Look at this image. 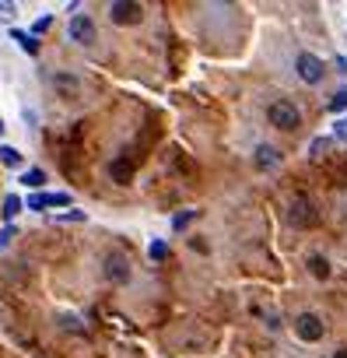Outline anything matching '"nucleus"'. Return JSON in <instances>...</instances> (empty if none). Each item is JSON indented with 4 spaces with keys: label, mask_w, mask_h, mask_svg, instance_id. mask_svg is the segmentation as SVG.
Listing matches in <instances>:
<instances>
[{
    "label": "nucleus",
    "mask_w": 347,
    "mask_h": 358,
    "mask_svg": "<svg viewBox=\"0 0 347 358\" xmlns=\"http://www.w3.org/2000/svg\"><path fill=\"white\" fill-rule=\"evenodd\" d=\"M267 120H270L277 130H298V123H302V113L295 109V102H288V99H277V102H270V109H267Z\"/></svg>",
    "instance_id": "1"
},
{
    "label": "nucleus",
    "mask_w": 347,
    "mask_h": 358,
    "mask_svg": "<svg viewBox=\"0 0 347 358\" xmlns=\"http://www.w3.org/2000/svg\"><path fill=\"white\" fill-rule=\"evenodd\" d=\"M144 18V8L133 4V0H112L109 4V22L112 25H137Z\"/></svg>",
    "instance_id": "2"
},
{
    "label": "nucleus",
    "mask_w": 347,
    "mask_h": 358,
    "mask_svg": "<svg viewBox=\"0 0 347 358\" xmlns=\"http://www.w3.org/2000/svg\"><path fill=\"white\" fill-rule=\"evenodd\" d=\"M288 222L295 229H312V225H319V215H316V208H312L309 197H295L291 201V211H288Z\"/></svg>",
    "instance_id": "3"
},
{
    "label": "nucleus",
    "mask_w": 347,
    "mask_h": 358,
    "mask_svg": "<svg viewBox=\"0 0 347 358\" xmlns=\"http://www.w3.org/2000/svg\"><path fill=\"white\" fill-rule=\"evenodd\" d=\"M295 71H298V78L305 81V85H319L323 81V60L319 57H312V53H298V60H295Z\"/></svg>",
    "instance_id": "4"
},
{
    "label": "nucleus",
    "mask_w": 347,
    "mask_h": 358,
    "mask_svg": "<svg viewBox=\"0 0 347 358\" xmlns=\"http://www.w3.org/2000/svg\"><path fill=\"white\" fill-rule=\"evenodd\" d=\"M67 36H71V43L88 46V43H95V22L88 15H74L71 25H67Z\"/></svg>",
    "instance_id": "5"
},
{
    "label": "nucleus",
    "mask_w": 347,
    "mask_h": 358,
    "mask_svg": "<svg viewBox=\"0 0 347 358\" xmlns=\"http://www.w3.org/2000/svg\"><path fill=\"white\" fill-rule=\"evenodd\" d=\"M295 334L302 337V341H323V334H326V327H323V320L316 316V313H302L298 320H295Z\"/></svg>",
    "instance_id": "6"
},
{
    "label": "nucleus",
    "mask_w": 347,
    "mask_h": 358,
    "mask_svg": "<svg viewBox=\"0 0 347 358\" xmlns=\"http://www.w3.org/2000/svg\"><path fill=\"white\" fill-rule=\"evenodd\" d=\"M46 208H71V194H32L29 211H46Z\"/></svg>",
    "instance_id": "7"
},
{
    "label": "nucleus",
    "mask_w": 347,
    "mask_h": 358,
    "mask_svg": "<svg viewBox=\"0 0 347 358\" xmlns=\"http://www.w3.org/2000/svg\"><path fill=\"white\" fill-rule=\"evenodd\" d=\"M105 278H109V281H116V285L130 281V264H126L119 253H109V257H105Z\"/></svg>",
    "instance_id": "8"
},
{
    "label": "nucleus",
    "mask_w": 347,
    "mask_h": 358,
    "mask_svg": "<svg viewBox=\"0 0 347 358\" xmlns=\"http://www.w3.org/2000/svg\"><path fill=\"white\" fill-rule=\"evenodd\" d=\"M256 165H260V169H274V165H281V155H277V148H270V144H260V148H256Z\"/></svg>",
    "instance_id": "9"
},
{
    "label": "nucleus",
    "mask_w": 347,
    "mask_h": 358,
    "mask_svg": "<svg viewBox=\"0 0 347 358\" xmlns=\"http://www.w3.org/2000/svg\"><path fill=\"white\" fill-rule=\"evenodd\" d=\"M11 39H15V43H18V46H22V50H25L29 57H32V53H39V39H36L32 32H22V29H11Z\"/></svg>",
    "instance_id": "10"
},
{
    "label": "nucleus",
    "mask_w": 347,
    "mask_h": 358,
    "mask_svg": "<svg viewBox=\"0 0 347 358\" xmlns=\"http://www.w3.org/2000/svg\"><path fill=\"white\" fill-rule=\"evenodd\" d=\"M109 172H112L116 183H126V179L133 176V165H130L126 158H119V162H112V165H109Z\"/></svg>",
    "instance_id": "11"
},
{
    "label": "nucleus",
    "mask_w": 347,
    "mask_h": 358,
    "mask_svg": "<svg viewBox=\"0 0 347 358\" xmlns=\"http://www.w3.org/2000/svg\"><path fill=\"white\" fill-rule=\"evenodd\" d=\"M0 162H4L8 169H18L22 165V151L11 148V144H0Z\"/></svg>",
    "instance_id": "12"
},
{
    "label": "nucleus",
    "mask_w": 347,
    "mask_h": 358,
    "mask_svg": "<svg viewBox=\"0 0 347 358\" xmlns=\"http://www.w3.org/2000/svg\"><path fill=\"white\" fill-rule=\"evenodd\" d=\"M22 183L32 187V190H39V187L46 183V172H43V169H25V172H22Z\"/></svg>",
    "instance_id": "13"
},
{
    "label": "nucleus",
    "mask_w": 347,
    "mask_h": 358,
    "mask_svg": "<svg viewBox=\"0 0 347 358\" xmlns=\"http://www.w3.org/2000/svg\"><path fill=\"white\" fill-rule=\"evenodd\" d=\"M18 211H22V201H18L15 194H8V197H4V211H0V215H4V222L11 225V222L18 218Z\"/></svg>",
    "instance_id": "14"
},
{
    "label": "nucleus",
    "mask_w": 347,
    "mask_h": 358,
    "mask_svg": "<svg viewBox=\"0 0 347 358\" xmlns=\"http://www.w3.org/2000/svg\"><path fill=\"white\" fill-rule=\"evenodd\" d=\"M330 144H333V137H316V141L309 144V155H312V158H323V155L330 151Z\"/></svg>",
    "instance_id": "15"
},
{
    "label": "nucleus",
    "mask_w": 347,
    "mask_h": 358,
    "mask_svg": "<svg viewBox=\"0 0 347 358\" xmlns=\"http://www.w3.org/2000/svg\"><path fill=\"white\" fill-rule=\"evenodd\" d=\"M50 222H60V225H74V222H88L84 211H64V215H53Z\"/></svg>",
    "instance_id": "16"
},
{
    "label": "nucleus",
    "mask_w": 347,
    "mask_h": 358,
    "mask_svg": "<svg viewBox=\"0 0 347 358\" xmlns=\"http://www.w3.org/2000/svg\"><path fill=\"white\" fill-rule=\"evenodd\" d=\"M309 271H312V278H330V264L323 257H309Z\"/></svg>",
    "instance_id": "17"
},
{
    "label": "nucleus",
    "mask_w": 347,
    "mask_h": 358,
    "mask_svg": "<svg viewBox=\"0 0 347 358\" xmlns=\"http://www.w3.org/2000/svg\"><path fill=\"white\" fill-rule=\"evenodd\" d=\"M197 218V211H183V215H176V218H172V229H176V232H183L190 222Z\"/></svg>",
    "instance_id": "18"
},
{
    "label": "nucleus",
    "mask_w": 347,
    "mask_h": 358,
    "mask_svg": "<svg viewBox=\"0 0 347 358\" xmlns=\"http://www.w3.org/2000/svg\"><path fill=\"white\" fill-rule=\"evenodd\" d=\"M147 253H151V260H165V257H168V243H161V239H154Z\"/></svg>",
    "instance_id": "19"
},
{
    "label": "nucleus",
    "mask_w": 347,
    "mask_h": 358,
    "mask_svg": "<svg viewBox=\"0 0 347 358\" xmlns=\"http://www.w3.org/2000/svg\"><path fill=\"white\" fill-rule=\"evenodd\" d=\"M344 109H347V92L340 88V92L330 99V113H344Z\"/></svg>",
    "instance_id": "20"
},
{
    "label": "nucleus",
    "mask_w": 347,
    "mask_h": 358,
    "mask_svg": "<svg viewBox=\"0 0 347 358\" xmlns=\"http://www.w3.org/2000/svg\"><path fill=\"white\" fill-rule=\"evenodd\" d=\"M50 25H53V15H43V18H39V22L32 25V36H39V32H46Z\"/></svg>",
    "instance_id": "21"
},
{
    "label": "nucleus",
    "mask_w": 347,
    "mask_h": 358,
    "mask_svg": "<svg viewBox=\"0 0 347 358\" xmlns=\"http://www.w3.org/2000/svg\"><path fill=\"white\" fill-rule=\"evenodd\" d=\"M60 327H64V330H74V334H81V330H84L74 316H60Z\"/></svg>",
    "instance_id": "22"
},
{
    "label": "nucleus",
    "mask_w": 347,
    "mask_h": 358,
    "mask_svg": "<svg viewBox=\"0 0 347 358\" xmlns=\"http://www.w3.org/2000/svg\"><path fill=\"white\" fill-rule=\"evenodd\" d=\"M11 18H15V4L4 0V4H0V22H11Z\"/></svg>",
    "instance_id": "23"
},
{
    "label": "nucleus",
    "mask_w": 347,
    "mask_h": 358,
    "mask_svg": "<svg viewBox=\"0 0 347 358\" xmlns=\"http://www.w3.org/2000/svg\"><path fill=\"white\" fill-rule=\"evenodd\" d=\"M11 239H15V225H8L4 232H0V250H8V246H11Z\"/></svg>",
    "instance_id": "24"
},
{
    "label": "nucleus",
    "mask_w": 347,
    "mask_h": 358,
    "mask_svg": "<svg viewBox=\"0 0 347 358\" xmlns=\"http://www.w3.org/2000/svg\"><path fill=\"white\" fill-rule=\"evenodd\" d=\"M333 137H337V141H347V116H344V120H337V127H333Z\"/></svg>",
    "instance_id": "25"
},
{
    "label": "nucleus",
    "mask_w": 347,
    "mask_h": 358,
    "mask_svg": "<svg viewBox=\"0 0 347 358\" xmlns=\"http://www.w3.org/2000/svg\"><path fill=\"white\" fill-rule=\"evenodd\" d=\"M333 358H347V348H340V351H337V355H333Z\"/></svg>",
    "instance_id": "26"
},
{
    "label": "nucleus",
    "mask_w": 347,
    "mask_h": 358,
    "mask_svg": "<svg viewBox=\"0 0 347 358\" xmlns=\"http://www.w3.org/2000/svg\"><path fill=\"white\" fill-rule=\"evenodd\" d=\"M4 130H8V127H4V120H0V134H4Z\"/></svg>",
    "instance_id": "27"
}]
</instances>
